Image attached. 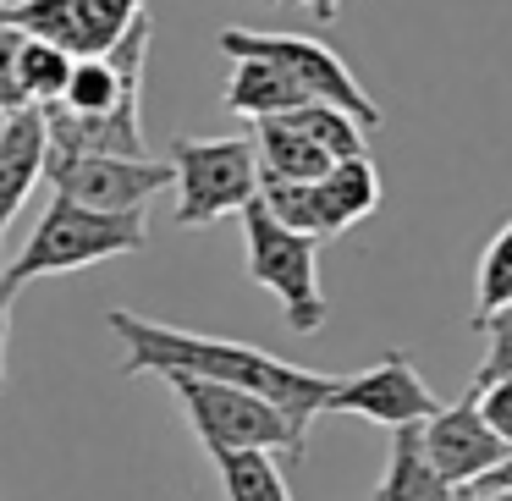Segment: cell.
I'll use <instances>...</instances> for the list:
<instances>
[{"mask_svg":"<svg viewBox=\"0 0 512 501\" xmlns=\"http://www.w3.org/2000/svg\"><path fill=\"white\" fill-rule=\"evenodd\" d=\"M111 336L127 347V364L122 375H193V380H210V386H237V391H254V397L276 402L281 413L309 430L314 413H325V397L336 391L342 375H314V369H298L276 353H259L248 342H232V336H199V331H182V325L166 320H144L133 309H111L105 314Z\"/></svg>","mask_w":512,"mask_h":501,"instance_id":"cell-1","label":"cell"},{"mask_svg":"<svg viewBox=\"0 0 512 501\" xmlns=\"http://www.w3.org/2000/svg\"><path fill=\"white\" fill-rule=\"evenodd\" d=\"M149 243L144 215H105V210H83L72 199H50L39 226L28 232L23 254H12L0 265L6 287H28L39 276H67V270H89L100 259L116 254H138Z\"/></svg>","mask_w":512,"mask_h":501,"instance_id":"cell-2","label":"cell"},{"mask_svg":"<svg viewBox=\"0 0 512 501\" xmlns=\"http://www.w3.org/2000/svg\"><path fill=\"white\" fill-rule=\"evenodd\" d=\"M166 391L182 402L193 435L204 441V452H287L303 457L309 446V430H303L292 413H281L276 402L254 397V391H237V386H210V380H193V375H160Z\"/></svg>","mask_w":512,"mask_h":501,"instance_id":"cell-3","label":"cell"},{"mask_svg":"<svg viewBox=\"0 0 512 501\" xmlns=\"http://www.w3.org/2000/svg\"><path fill=\"white\" fill-rule=\"evenodd\" d=\"M243 248H248V281L265 287L281 303L287 331L314 336L325 325V287H320V243L303 232H287L281 221H270V210L259 199H248L243 210Z\"/></svg>","mask_w":512,"mask_h":501,"instance_id":"cell-4","label":"cell"},{"mask_svg":"<svg viewBox=\"0 0 512 501\" xmlns=\"http://www.w3.org/2000/svg\"><path fill=\"white\" fill-rule=\"evenodd\" d=\"M171 188L177 226H215L259 193L254 138H171Z\"/></svg>","mask_w":512,"mask_h":501,"instance_id":"cell-5","label":"cell"},{"mask_svg":"<svg viewBox=\"0 0 512 501\" xmlns=\"http://www.w3.org/2000/svg\"><path fill=\"white\" fill-rule=\"evenodd\" d=\"M215 45H221V56H232V61H270V67H281L314 105H336V111H347L364 133H375V127H380V105L358 89L353 67H347L331 45H320V39L226 28V34H215Z\"/></svg>","mask_w":512,"mask_h":501,"instance_id":"cell-6","label":"cell"},{"mask_svg":"<svg viewBox=\"0 0 512 501\" xmlns=\"http://www.w3.org/2000/svg\"><path fill=\"white\" fill-rule=\"evenodd\" d=\"M45 177L61 199L105 215H144V204L171 188L166 160H122V155H89V149H50Z\"/></svg>","mask_w":512,"mask_h":501,"instance_id":"cell-7","label":"cell"},{"mask_svg":"<svg viewBox=\"0 0 512 501\" xmlns=\"http://www.w3.org/2000/svg\"><path fill=\"white\" fill-rule=\"evenodd\" d=\"M144 12V0H6L0 23H12L28 39H45L67 56H105Z\"/></svg>","mask_w":512,"mask_h":501,"instance_id":"cell-8","label":"cell"},{"mask_svg":"<svg viewBox=\"0 0 512 501\" xmlns=\"http://www.w3.org/2000/svg\"><path fill=\"white\" fill-rule=\"evenodd\" d=\"M441 408L435 391L424 386V375L413 369L408 353H386L375 358L358 375H342L336 391L325 397V413H353V419L386 424V430H402V424H424Z\"/></svg>","mask_w":512,"mask_h":501,"instance_id":"cell-9","label":"cell"},{"mask_svg":"<svg viewBox=\"0 0 512 501\" xmlns=\"http://www.w3.org/2000/svg\"><path fill=\"white\" fill-rule=\"evenodd\" d=\"M419 435H424V452H430L435 474H441L446 485H474V479H485L490 468L507 457V441L479 419L468 391L457 402H441V408L419 424Z\"/></svg>","mask_w":512,"mask_h":501,"instance_id":"cell-10","label":"cell"},{"mask_svg":"<svg viewBox=\"0 0 512 501\" xmlns=\"http://www.w3.org/2000/svg\"><path fill=\"white\" fill-rule=\"evenodd\" d=\"M45 155H50V138H45V111L39 105H23V111H12L0 122V232L17 221L34 182L45 177Z\"/></svg>","mask_w":512,"mask_h":501,"instance_id":"cell-11","label":"cell"},{"mask_svg":"<svg viewBox=\"0 0 512 501\" xmlns=\"http://www.w3.org/2000/svg\"><path fill=\"white\" fill-rule=\"evenodd\" d=\"M320 221H325V237H342L347 226H358L364 215L380 210V171L369 155H353V160H336L320 182Z\"/></svg>","mask_w":512,"mask_h":501,"instance_id":"cell-12","label":"cell"},{"mask_svg":"<svg viewBox=\"0 0 512 501\" xmlns=\"http://www.w3.org/2000/svg\"><path fill=\"white\" fill-rule=\"evenodd\" d=\"M221 105L232 116H248V122H270V116H292V111H303V105H314V100L281 67H270V61H237Z\"/></svg>","mask_w":512,"mask_h":501,"instance_id":"cell-13","label":"cell"},{"mask_svg":"<svg viewBox=\"0 0 512 501\" xmlns=\"http://www.w3.org/2000/svg\"><path fill=\"white\" fill-rule=\"evenodd\" d=\"M452 490L457 485H446V479L435 474L419 424L391 430V457H386V479H380L375 501H452Z\"/></svg>","mask_w":512,"mask_h":501,"instance_id":"cell-14","label":"cell"},{"mask_svg":"<svg viewBox=\"0 0 512 501\" xmlns=\"http://www.w3.org/2000/svg\"><path fill=\"white\" fill-rule=\"evenodd\" d=\"M254 155H259V171H265V177H287V182H320L325 171L336 166L325 149H314L309 138L292 122H281V116L254 122Z\"/></svg>","mask_w":512,"mask_h":501,"instance_id":"cell-15","label":"cell"},{"mask_svg":"<svg viewBox=\"0 0 512 501\" xmlns=\"http://www.w3.org/2000/svg\"><path fill=\"white\" fill-rule=\"evenodd\" d=\"M226 501H292L276 452H210Z\"/></svg>","mask_w":512,"mask_h":501,"instance_id":"cell-16","label":"cell"},{"mask_svg":"<svg viewBox=\"0 0 512 501\" xmlns=\"http://www.w3.org/2000/svg\"><path fill=\"white\" fill-rule=\"evenodd\" d=\"M259 204L270 210V221H281L287 232H303L314 243H325V221H320V193L314 182H287V177H265L259 171Z\"/></svg>","mask_w":512,"mask_h":501,"instance_id":"cell-17","label":"cell"},{"mask_svg":"<svg viewBox=\"0 0 512 501\" xmlns=\"http://www.w3.org/2000/svg\"><path fill=\"white\" fill-rule=\"evenodd\" d=\"M512 309V221L490 237V248L479 254V276H474V331L485 320Z\"/></svg>","mask_w":512,"mask_h":501,"instance_id":"cell-18","label":"cell"},{"mask_svg":"<svg viewBox=\"0 0 512 501\" xmlns=\"http://www.w3.org/2000/svg\"><path fill=\"white\" fill-rule=\"evenodd\" d=\"M72 61L78 56H67V50H56V45H45V39H28L23 34V56H17V83H23V100L28 105H56L61 100V89H67V78H72Z\"/></svg>","mask_w":512,"mask_h":501,"instance_id":"cell-19","label":"cell"},{"mask_svg":"<svg viewBox=\"0 0 512 501\" xmlns=\"http://www.w3.org/2000/svg\"><path fill=\"white\" fill-rule=\"evenodd\" d=\"M281 122H292L314 149H325L331 160H353V155H364V127H358L347 111H336V105H303V111L281 116Z\"/></svg>","mask_w":512,"mask_h":501,"instance_id":"cell-20","label":"cell"},{"mask_svg":"<svg viewBox=\"0 0 512 501\" xmlns=\"http://www.w3.org/2000/svg\"><path fill=\"white\" fill-rule=\"evenodd\" d=\"M479 331L490 336V347H485V364H479V375H474L468 391H485V386H496V380H512V309L496 314V320H485Z\"/></svg>","mask_w":512,"mask_h":501,"instance_id":"cell-21","label":"cell"},{"mask_svg":"<svg viewBox=\"0 0 512 501\" xmlns=\"http://www.w3.org/2000/svg\"><path fill=\"white\" fill-rule=\"evenodd\" d=\"M17 56H23V34L12 23H0V116L23 111V83H17Z\"/></svg>","mask_w":512,"mask_h":501,"instance_id":"cell-22","label":"cell"},{"mask_svg":"<svg viewBox=\"0 0 512 501\" xmlns=\"http://www.w3.org/2000/svg\"><path fill=\"white\" fill-rule=\"evenodd\" d=\"M474 397V408H479V419L490 424V430L507 441V452H512V380H496V386H485V391H468Z\"/></svg>","mask_w":512,"mask_h":501,"instance_id":"cell-23","label":"cell"},{"mask_svg":"<svg viewBox=\"0 0 512 501\" xmlns=\"http://www.w3.org/2000/svg\"><path fill=\"white\" fill-rule=\"evenodd\" d=\"M12 298H17V287H6V276H0V391H6V331H12Z\"/></svg>","mask_w":512,"mask_h":501,"instance_id":"cell-24","label":"cell"},{"mask_svg":"<svg viewBox=\"0 0 512 501\" xmlns=\"http://www.w3.org/2000/svg\"><path fill=\"white\" fill-rule=\"evenodd\" d=\"M468 490H474V496H490V490H512V452L501 457V463L490 468L485 479H474V485H468Z\"/></svg>","mask_w":512,"mask_h":501,"instance_id":"cell-25","label":"cell"},{"mask_svg":"<svg viewBox=\"0 0 512 501\" xmlns=\"http://www.w3.org/2000/svg\"><path fill=\"white\" fill-rule=\"evenodd\" d=\"M287 6H298V12H309L314 23H336V12H342V0H287Z\"/></svg>","mask_w":512,"mask_h":501,"instance_id":"cell-26","label":"cell"},{"mask_svg":"<svg viewBox=\"0 0 512 501\" xmlns=\"http://www.w3.org/2000/svg\"><path fill=\"white\" fill-rule=\"evenodd\" d=\"M452 501H479V496H474L468 485H457V490H452Z\"/></svg>","mask_w":512,"mask_h":501,"instance_id":"cell-27","label":"cell"},{"mask_svg":"<svg viewBox=\"0 0 512 501\" xmlns=\"http://www.w3.org/2000/svg\"><path fill=\"white\" fill-rule=\"evenodd\" d=\"M479 501H512V490H490V496H479Z\"/></svg>","mask_w":512,"mask_h":501,"instance_id":"cell-28","label":"cell"},{"mask_svg":"<svg viewBox=\"0 0 512 501\" xmlns=\"http://www.w3.org/2000/svg\"><path fill=\"white\" fill-rule=\"evenodd\" d=\"M265 6H281V0H265Z\"/></svg>","mask_w":512,"mask_h":501,"instance_id":"cell-29","label":"cell"},{"mask_svg":"<svg viewBox=\"0 0 512 501\" xmlns=\"http://www.w3.org/2000/svg\"><path fill=\"white\" fill-rule=\"evenodd\" d=\"M0 12H6V0H0Z\"/></svg>","mask_w":512,"mask_h":501,"instance_id":"cell-30","label":"cell"},{"mask_svg":"<svg viewBox=\"0 0 512 501\" xmlns=\"http://www.w3.org/2000/svg\"><path fill=\"white\" fill-rule=\"evenodd\" d=\"M0 265H6V259H0Z\"/></svg>","mask_w":512,"mask_h":501,"instance_id":"cell-31","label":"cell"},{"mask_svg":"<svg viewBox=\"0 0 512 501\" xmlns=\"http://www.w3.org/2000/svg\"><path fill=\"white\" fill-rule=\"evenodd\" d=\"M0 122H6V116H0Z\"/></svg>","mask_w":512,"mask_h":501,"instance_id":"cell-32","label":"cell"}]
</instances>
